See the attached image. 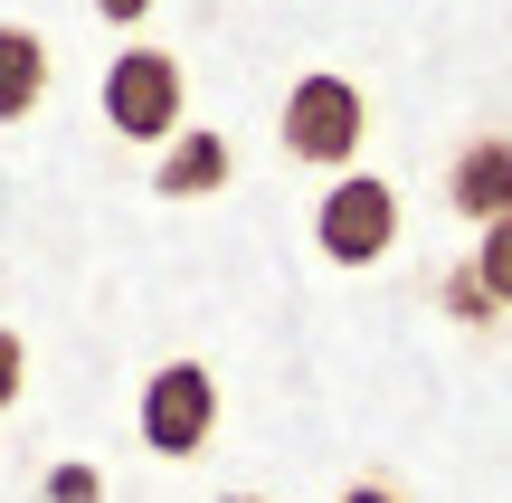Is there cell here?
I'll use <instances>...</instances> for the list:
<instances>
[{
    "label": "cell",
    "instance_id": "obj_7",
    "mask_svg": "<svg viewBox=\"0 0 512 503\" xmlns=\"http://www.w3.org/2000/svg\"><path fill=\"white\" fill-rule=\"evenodd\" d=\"M48 105V38L29 19H0V124H29Z\"/></svg>",
    "mask_w": 512,
    "mask_h": 503
},
{
    "label": "cell",
    "instance_id": "obj_8",
    "mask_svg": "<svg viewBox=\"0 0 512 503\" xmlns=\"http://www.w3.org/2000/svg\"><path fill=\"white\" fill-rule=\"evenodd\" d=\"M437 304H446L456 323H475V333H494V323H503V304H494V285L475 276V257H456V266L437 276Z\"/></svg>",
    "mask_w": 512,
    "mask_h": 503
},
{
    "label": "cell",
    "instance_id": "obj_3",
    "mask_svg": "<svg viewBox=\"0 0 512 503\" xmlns=\"http://www.w3.org/2000/svg\"><path fill=\"white\" fill-rule=\"evenodd\" d=\"M95 105H105V133H124V143L162 152L171 133L190 124V76L171 48H152V38H133V48H114L105 86H95Z\"/></svg>",
    "mask_w": 512,
    "mask_h": 503
},
{
    "label": "cell",
    "instance_id": "obj_13",
    "mask_svg": "<svg viewBox=\"0 0 512 503\" xmlns=\"http://www.w3.org/2000/svg\"><path fill=\"white\" fill-rule=\"evenodd\" d=\"M152 10H162V0H95V19H114V29H143Z\"/></svg>",
    "mask_w": 512,
    "mask_h": 503
},
{
    "label": "cell",
    "instance_id": "obj_11",
    "mask_svg": "<svg viewBox=\"0 0 512 503\" xmlns=\"http://www.w3.org/2000/svg\"><path fill=\"white\" fill-rule=\"evenodd\" d=\"M19 390H29V342H19V323H0V418L19 409Z\"/></svg>",
    "mask_w": 512,
    "mask_h": 503
},
{
    "label": "cell",
    "instance_id": "obj_1",
    "mask_svg": "<svg viewBox=\"0 0 512 503\" xmlns=\"http://www.w3.org/2000/svg\"><path fill=\"white\" fill-rule=\"evenodd\" d=\"M275 143L304 171H351L361 143H370V95L351 76H332V67H304L285 86V105H275Z\"/></svg>",
    "mask_w": 512,
    "mask_h": 503
},
{
    "label": "cell",
    "instance_id": "obj_14",
    "mask_svg": "<svg viewBox=\"0 0 512 503\" xmlns=\"http://www.w3.org/2000/svg\"><path fill=\"white\" fill-rule=\"evenodd\" d=\"M219 503H266V494H219Z\"/></svg>",
    "mask_w": 512,
    "mask_h": 503
},
{
    "label": "cell",
    "instance_id": "obj_5",
    "mask_svg": "<svg viewBox=\"0 0 512 503\" xmlns=\"http://www.w3.org/2000/svg\"><path fill=\"white\" fill-rule=\"evenodd\" d=\"M446 209L465 228H494L512 219V133H465L446 152Z\"/></svg>",
    "mask_w": 512,
    "mask_h": 503
},
{
    "label": "cell",
    "instance_id": "obj_4",
    "mask_svg": "<svg viewBox=\"0 0 512 503\" xmlns=\"http://www.w3.org/2000/svg\"><path fill=\"white\" fill-rule=\"evenodd\" d=\"M399 181L389 171H332V190L313 200V247H323L332 266H380L389 247H399Z\"/></svg>",
    "mask_w": 512,
    "mask_h": 503
},
{
    "label": "cell",
    "instance_id": "obj_9",
    "mask_svg": "<svg viewBox=\"0 0 512 503\" xmlns=\"http://www.w3.org/2000/svg\"><path fill=\"white\" fill-rule=\"evenodd\" d=\"M38 503H105V466H86V456H57V466L38 475Z\"/></svg>",
    "mask_w": 512,
    "mask_h": 503
},
{
    "label": "cell",
    "instance_id": "obj_10",
    "mask_svg": "<svg viewBox=\"0 0 512 503\" xmlns=\"http://www.w3.org/2000/svg\"><path fill=\"white\" fill-rule=\"evenodd\" d=\"M475 276L494 285V304L512 314V219H494V228H475Z\"/></svg>",
    "mask_w": 512,
    "mask_h": 503
},
{
    "label": "cell",
    "instance_id": "obj_2",
    "mask_svg": "<svg viewBox=\"0 0 512 503\" xmlns=\"http://www.w3.org/2000/svg\"><path fill=\"white\" fill-rule=\"evenodd\" d=\"M219 371L209 361H152L143 371V399H133V428H143V447L162 456V466H200L209 447H219Z\"/></svg>",
    "mask_w": 512,
    "mask_h": 503
},
{
    "label": "cell",
    "instance_id": "obj_12",
    "mask_svg": "<svg viewBox=\"0 0 512 503\" xmlns=\"http://www.w3.org/2000/svg\"><path fill=\"white\" fill-rule=\"evenodd\" d=\"M332 503H408L399 485H389V475H351V485L342 494H332Z\"/></svg>",
    "mask_w": 512,
    "mask_h": 503
},
{
    "label": "cell",
    "instance_id": "obj_6",
    "mask_svg": "<svg viewBox=\"0 0 512 503\" xmlns=\"http://www.w3.org/2000/svg\"><path fill=\"white\" fill-rule=\"evenodd\" d=\"M238 181V143L209 124H181L162 152H152V200H219Z\"/></svg>",
    "mask_w": 512,
    "mask_h": 503
}]
</instances>
